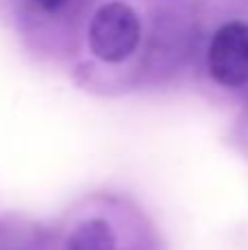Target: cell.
<instances>
[{"mask_svg": "<svg viewBox=\"0 0 248 250\" xmlns=\"http://www.w3.org/2000/svg\"><path fill=\"white\" fill-rule=\"evenodd\" d=\"M141 42V20L130 4L114 0L101 4L88 26V44L97 60L121 64L134 55Z\"/></svg>", "mask_w": 248, "mask_h": 250, "instance_id": "obj_1", "label": "cell"}, {"mask_svg": "<svg viewBox=\"0 0 248 250\" xmlns=\"http://www.w3.org/2000/svg\"><path fill=\"white\" fill-rule=\"evenodd\" d=\"M209 73L220 86L242 88L248 83V24L227 22L215 31L207 53Z\"/></svg>", "mask_w": 248, "mask_h": 250, "instance_id": "obj_2", "label": "cell"}, {"mask_svg": "<svg viewBox=\"0 0 248 250\" xmlns=\"http://www.w3.org/2000/svg\"><path fill=\"white\" fill-rule=\"evenodd\" d=\"M66 250H117V235L105 220L90 217L73 229Z\"/></svg>", "mask_w": 248, "mask_h": 250, "instance_id": "obj_3", "label": "cell"}, {"mask_svg": "<svg viewBox=\"0 0 248 250\" xmlns=\"http://www.w3.org/2000/svg\"><path fill=\"white\" fill-rule=\"evenodd\" d=\"M31 2L40 4V7L46 9V11H55V9H60L62 4L66 2V0H31Z\"/></svg>", "mask_w": 248, "mask_h": 250, "instance_id": "obj_4", "label": "cell"}]
</instances>
